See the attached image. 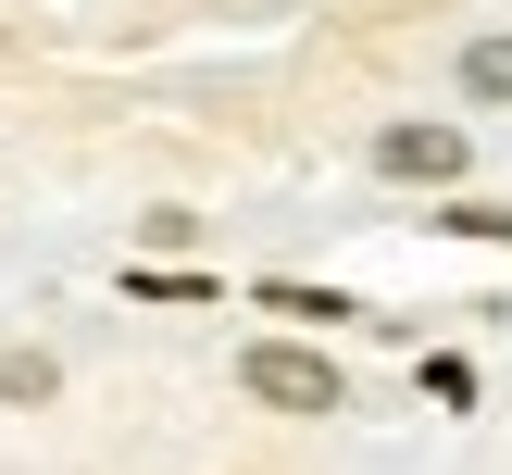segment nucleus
<instances>
[{"label": "nucleus", "mask_w": 512, "mask_h": 475, "mask_svg": "<svg viewBox=\"0 0 512 475\" xmlns=\"http://www.w3.org/2000/svg\"><path fill=\"white\" fill-rule=\"evenodd\" d=\"M238 388H250V400H275V413H338V363H325V350H300V338L238 350Z\"/></svg>", "instance_id": "1"}, {"label": "nucleus", "mask_w": 512, "mask_h": 475, "mask_svg": "<svg viewBox=\"0 0 512 475\" xmlns=\"http://www.w3.org/2000/svg\"><path fill=\"white\" fill-rule=\"evenodd\" d=\"M375 163H388V175H463V125H388Z\"/></svg>", "instance_id": "2"}, {"label": "nucleus", "mask_w": 512, "mask_h": 475, "mask_svg": "<svg viewBox=\"0 0 512 475\" xmlns=\"http://www.w3.org/2000/svg\"><path fill=\"white\" fill-rule=\"evenodd\" d=\"M463 88H475V100H512V38H475V50H463Z\"/></svg>", "instance_id": "3"}, {"label": "nucleus", "mask_w": 512, "mask_h": 475, "mask_svg": "<svg viewBox=\"0 0 512 475\" xmlns=\"http://www.w3.org/2000/svg\"><path fill=\"white\" fill-rule=\"evenodd\" d=\"M0 400H50V350H0Z\"/></svg>", "instance_id": "4"}]
</instances>
